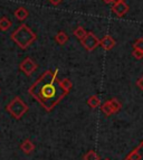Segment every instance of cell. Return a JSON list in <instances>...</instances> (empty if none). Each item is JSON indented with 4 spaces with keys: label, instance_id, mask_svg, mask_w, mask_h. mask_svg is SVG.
I'll use <instances>...</instances> for the list:
<instances>
[{
    "label": "cell",
    "instance_id": "obj_1",
    "mask_svg": "<svg viewBox=\"0 0 143 160\" xmlns=\"http://www.w3.org/2000/svg\"><path fill=\"white\" fill-rule=\"evenodd\" d=\"M29 94L42 104L44 109L52 111L55 105L66 95L61 86V80L57 78V71H46L29 88Z\"/></svg>",
    "mask_w": 143,
    "mask_h": 160
},
{
    "label": "cell",
    "instance_id": "obj_2",
    "mask_svg": "<svg viewBox=\"0 0 143 160\" xmlns=\"http://www.w3.org/2000/svg\"><path fill=\"white\" fill-rule=\"evenodd\" d=\"M36 38H37L36 34L25 24L19 26L18 28L11 34V39H12L19 47L22 48V49H26L27 47H29L35 40H36Z\"/></svg>",
    "mask_w": 143,
    "mask_h": 160
},
{
    "label": "cell",
    "instance_id": "obj_3",
    "mask_svg": "<svg viewBox=\"0 0 143 160\" xmlns=\"http://www.w3.org/2000/svg\"><path fill=\"white\" fill-rule=\"evenodd\" d=\"M7 111L12 115L15 119H20L25 113L28 111V107L27 104H25V102L20 99V98H15L10 103L7 105Z\"/></svg>",
    "mask_w": 143,
    "mask_h": 160
},
{
    "label": "cell",
    "instance_id": "obj_4",
    "mask_svg": "<svg viewBox=\"0 0 143 160\" xmlns=\"http://www.w3.org/2000/svg\"><path fill=\"white\" fill-rule=\"evenodd\" d=\"M100 43H101V40L98 39L95 35L91 32H87V35H86L84 39L82 40V45L84 46L85 49H87L88 52L94 51L97 46H100Z\"/></svg>",
    "mask_w": 143,
    "mask_h": 160
},
{
    "label": "cell",
    "instance_id": "obj_5",
    "mask_svg": "<svg viewBox=\"0 0 143 160\" xmlns=\"http://www.w3.org/2000/svg\"><path fill=\"white\" fill-rule=\"evenodd\" d=\"M19 68L21 69V72H24L26 75H32V73L37 69V64H36L32 58L27 57V58H25L24 61L20 63Z\"/></svg>",
    "mask_w": 143,
    "mask_h": 160
},
{
    "label": "cell",
    "instance_id": "obj_6",
    "mask_svg": "<svg viewBox=\"0 0 143 160\" xmlns=\"http://www.w3.org/2000/svg\"><path fill=\"white\" fill-rule=\"evenodd\" d=\"M112 11H113L117 17H123L125 13L129 11V6L126 5L125 1L114 3L113 7H112Z\"/></svg>",
    "mask_w": 143,
    "mask_h": 160
},
{
    "label": "cell",
    "instance_id": "obj_7",
    "mask_svg": "<svg viewBox=\"0 0 143 160\" xmlns=\"http://www.w3.org/2000/svg\"><path fill=\"white\" fill-rule=\"evenodd\" d=\"M115 45H116V42L114 40V38L112 36H109V35L102 38L101 43H100V46H102L105 51H111Z\"/></svg>",
    "mask_w": 143,
    "mask_h": 160
},
{
    "label": "cell",
    "instance_id": "obj_8",
    "mask_svg": "<svg viewBox=\"0 0 143 160\" xmlns=\"http://www.w3.org/2000/svg\"><path fill=\"white\" fill-rule=\"evenodd\" d=\"M28 15H29V12L24 7H19V8H17L15 10V17H16V19L20 20V22H24L25 19L28 17Z\"/></svg>",
    "mask_w": 143,
    "mask_h": 160
},
{
    "label": "cell",
    "instance_id": "obj_9",
    "mask_svg": "<svg viewBox=\"0 0 143 160\" xmlns=\"http://www.w3.org/2000/svg\"><path fill=\"white\" fill-rule=\"evenodd\" d=\"M20 149L22 150L25 153L28 155V153H30V152H32L35 150V146L30 140H25V141L20 144Z\"/></svg>",
    "mask_w": 143,
    "mask_h": 160
},
{
    "label": "cell",
    "instance_id": "obj_10",
    "mask_svg": "<svg viewBox=\"0 0 143 160\" xmlns=\"http://www.w3.org/2000/svg\"><path fill=\"white\" fill-rule=\"evenodd\" d=\"M86 103L92 109H96V108H98L101 105V100L98 99L97 95H91L87 99V101H86Z\"/></svg>",
    "mask_w": 143,
    "mask_h": 160
},
{
    "label": "cell",
    "instance_id": "obj_11",
    "mask_svg": "<svg viewBox=\"0 0 143 160\" xmlns=\"http://www.w3.org/2000/svg\"><path fill=\"white\" fill-rule=\"evenodd\" d=\"M55 40L59 45H65V44L67 43V40H68V36H67L66 32H57V35L55 36Z\"/></svg>",
    "mask_w": 143,
    "mask_h": 160
},
{
    "label": "cell",
    "instance_id": "obj_12",
    "mask_svg": "<svg viewBox=\"0 0 143 160\" xmlns=\"http://www.w3.org/2000/svg\"><path fill=\"white\" fill-rule=\"evenodd\" d=\"M101 110H102V112H103L106 117H110V115H112L114 113L113 109H112V107H111V104H110V101L104 102V103L102 104Z\"/></svg>",
    "mask_w": 143,
    "mask_h": 160
},
{
    "label": "cell",
    "instance_id": "obj_13",
    "mask_svg": "<svg viewBox=\"0 0 143 160\" xmlns=\"http://www.w3.org/2000/svg\"><path fill=\"white\" fill-rule=\"evenodd\" d=\"M11 25H12V22L7 17H2V18L0 19V30H2V32L8 30L11 27Z\"/></svg>",
    "mask_w": 143,
    "mask_h": 160
},
{
    "label": "cell",
    "instance_id": "obj_14",
    "mask_svg": "<svg viewBox=\"0 0 143 160\" xmlns=\"http://www.w3.org/2000/svg\"><path fill=\"white\" fill-rule=\"evenodd\" d=\"M86 35H87V32H86V30H85L84 28H83V27H81V26L77 27L76 29L74 30V36L77 38V39H80L81 42L84 39Z\"/></svg>",
    "mask_w": 143,
    "mask_h": 160
},
{
    "label": "cell",
    "instance_id": "obj_15",
    "mask_svg": "<svg viewBox=\"0 0 143 160\" xmlns=\"http://www.w3.org/2000/svg\"><path fill=\"white\" fill-rule=\"evenodd\" d=\"M61 86L64 91L68 93L73 88V84H72V81L69 78H63V80H61Z\"/></svg>",
    "mask_w": 143,
    "mask_h": 160
},
{
    "label": "cell",
    "instance_id": "obj_16",
    "mask_svg": "<svg viewBox=\"0 0 143 160\" xmlns=\"http://www.w3.org/2000/svg\"><path fill=\"white\" fill-rule=\"evenodd\" d=\"M84 160H100V156L97 155V152L94 151V150H90L84 155L83 157Z\"/></svg>",
    "mask_w": 143,
    "mask_h": 160
},
{
    "label": "cell",
    "instance_id": "obj_17",
    "mask_svg": "<svg viewBox=\"0 0 143 160\" xmlns=\"http://www.w3.org/2000/svg\"><path fill=\"white\" fill-rule=\"evenodd\" d=\"M109 101H110V104H111L112 109H113L114 113L119 112L120 110H121V108H122V104H121V102H120L117 99H115V98H114V99L109 100Z\"/></svg>",
    "mask_w": 143,
    "mask_h": 160
},
{
    "label": "cell",
    "instance_id": "obj_18",
    "mask_svg": "<svg viewBox=\"0 0 143 160\" xmlns=\"http://www.w3.org/2000/svg\"><path fill=\"white\" fill-rule=\"evenodd\" d=\"M133 48L135 49H140V51H143V38H139L134 44H133Z\"/></svg>",
    "mask_w": 143,
    "mask_h": 160
},
{
    "label": "cell",
    "instance_id": "obj_19",
    "mask_svg": "<svg viewBox=\"0 0 143 160\" xmlns=\"http://www.w3.org/2000/svg\"><path fill=\"white\" fill-rule=\"evenodd\" d=\"M133 56L136 59H142L143 58V51H140V49H133Z\"/></svg>",
    "mask_w": 143,
    "mask_h": 160
},
{
    "label": "cell",
    "instance_id": "obj_20",
    "mask_svg": "<svg viewBox=\"0 0 143 160\" xmlns=\"http://www.w3.org/2000/svg\"><path fill=\"white\" fill-rule=\"evenodd\" d=\"M130 160H141V155H139L138 152H132L129 157Z\"/></svg>",
    "mask_w": 143,
    "mask_h": 160
},
{
    "label": "cell",
    "instance_id": "obj_21",
    "mask_svg": "<svg viewBox=\"0 0 143 160\" xmlns=\"http://www.w3.org/2000/svg\"><path fill=\"white\" fill-rule=\"evenodd\" d=\"M136 85H138V88H140V90H142V92H143V75L138 80V82H136Z\"/></svg>",
    "mask_w": 143,
    "mask_h": 160
},
{
    "label": "cell",
    "instance_id": "obj_22",
    "mask_svg": "<svg viewBox=\"0 0 143 160\" xmlns=\"http://www.w3.org/2000/svg\"><path fill=\"white\" fill-rule=\"evenodd\" d=\"M49 2H51L52 5H54V6H57V5H59V3L62 2V0H49Z\"/></svg>",
    "mask_w": 143,
    "mask_h": 160
},
{
    "label": "cell",
    "instance_id": "obj_23",
    "mask_svg": "<svg viewBox=\"0 0 143 160\" xmlns=\"http://www.w3.org/2000/svg\"><path fill=\"white\" fill-rule=\"evenodd\" d=\"M103 1L105 3H112V2H113V0H103Z\"/></svg>",
    "mask_w": 143,
    "mask_h": 160
},
{
    "label": "cell",
    "instance_id": "obj_24",
    "mask_svg": "<svg viewBox=\"0 0 143 160\" xmlns=\"http://www.w3.org/2000/svg\"><path fill=\"white\" fill-rule=\"evenodd\" d=\"M122 1H125V0H113L114 3H117V2H122Z\"/></svg>",
    "mask_w": 143,
    "mask_h": 160
},
{
    "label": "cell",
    "instance_id": "obj_25",
    "mask_svg": "<svg viewBox=\"0 0 143 160\" xmlns=\"http://www.w3.org/2000/svg\"><path fill=\"white\" fill-rule=\"evenodd\" d=\"M104 160H110V159H109V158H106V159H104Z\"/></svg>",
    "mask_w": 143,
    "mask_h": 160
},
{
    "label": "cell",
    "instance_id": "obj_26",
    "mask_svg": "<svg viewBox=\"0 0 143 160\" xmlns=\"http://www.w3.org/2000/svg\"><path fill=\"white\" fill-rule=\"evenodd\" d=\"M0 92H1V90H0Z\"/></svg>",
    "mask_w": 143,
    "mask_h": 160
}]
</instances>
